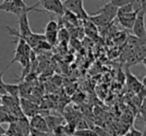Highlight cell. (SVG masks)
Wrapping results in <instances>:
<instances>
[{
	"mask_svg": "<svg viewBox=\"0 0 146 136\" xmlns=\"http://www.w3.org/2000/svg\"><path fill=\"white\" fill-rule=\"evenodd\" d=\"M62 16L64 17L67 22L71 23L72 25H78V19L79 18H78L74 13L71 12V11L67 10V9H64V12H63Z\"/></svg>",
	"mask_w": 146,
	"mask_h": 136,
	"instance_id": "cell-12",
	"label": "cell"
},
{
	"mask_svg": "<svg viewBox=\"0 0 146 136\" xmlns=\"http://www.w3.org/2000/svg\"><path fill=\"white\" fill-rule=\"evenodd\" d=\"M44 38L49 45H54L58 39V31H48L44 33Z\"/></svg>",
	"mask_w": 146,
	"mask_h": 136,
	"instance_id": "cell-13",
	"label": "cell"
},
{
	"mask_svg": "<svg viewBox=\"0 0 146 136\" xmlns=\"http://www.w3.org/2000/svg\"><path fill=\"white\" fill-rule=\"evenodd\" d=\"M45 121H46V124H47V126H48V129L50 133L56 126L62 124V119L56 117V116H47V117L45 118Z\"/></svg>",
	"mask_w": 146,
	"mask_h": 136,
	"instance_id": "cell-11",
	"label": "cell"
},
{
	"mask_svg": "<svg viewBox=\"0 0 146 136\" xmlns=\"http://www.w3.org/2000/svg\"><path fill=\"white\" fill-rule=\"evenodd\" d=\"M132 1H134V0H109V2L111 4H113L114 6H116L117 8L123 6V5L128 4V3L132 2Z\"/></svg>",
	"mask_w": 146,
	"mask_h": 136,
	"instance_id": "cell-17",
	"label": "cell"
},
{
	"mask_svg": "<svg viewBox=\"0 0 146 136\" xmlns=\"http://www.w3.org/2000/svg\"><path fill=\"white\" fill-rule=\"evenodd\" d=\"M39 4L42 5L44 12H53L59 16H62L64 12V7L61 0H40Z\"/></svg>",
	"mask_w": 146,
	"mask_h": 136,
	"instance_id": "cell-4",
	"label": "cell"
},
{
	"mask_svg": "<svg viewBox=\"0 0 146 136\" xmlns=\"http://www.w3.org/2000/svg\"><path fill=\"white\" fill-rule=\"evenodd\" d=\"M98 13H101V14L105 15L110 22H113V20L116 18V15H117V7L114 6L110 2H108L105 5H103L101 8L98 9L97 11H95L93 13H90V14H98Z\"/></svg>",
	"mask_w": 146,
	"mask_h": 136,
	"instance_id": "cell-6",
	"label": "cell"
},
{
	"mask_svg": "<svg viewBox=\"0 0 146 136\" xmlns=\"http://www.w3.org/2000/svg\"><path fill=\"white\" fill-rule=\"evenodd\" d=\"M4 88L6 94L10 96H13L15 98H19V94H20V86L18 84H9L4 83Z\"/></svg>",
	"mask_w": 146,
	"mask_h": 136,
	"instance_id": "cell-10",
	"label": "cell"
},
{
	"mask_svg": "<svg viewBox=\"0 0 146 136\" xmlns=\"http://www.w3.org/2000/svg\"><path fill=\"white\" fill-rule=\"evenodd\" d=\"M3 1H6V2H8V1H12V0H3Z\"/></svg>",
	"mask_w": 146,
	"mask_h": 136,
	"instance_id": "cell-23",
	"label": "cell"
},
{
	"mask_svg": "<svg viewBox=\"0 0 146 136\" xmlns=\"http://www.w3.org/2000/svg\"><path fill=\"white\" fill-rule=\"evenodd\" d=\"M73 136H98V133L92 129L83 128V129H77L76 131H74Z\"/></svg>",
	"mask_w": 146,
	"mask_h": 136,
	"instance_id": "cell-14",
	"label": "cell"
},
{
	"mask_svg": "<svg viewBox=\"0 0 146 136\" xmlns=\"http://www.w3.org/2000/svg\"><path fill=\"white\" fill-rule=\"evenodd\" d=\"M126 136H144V132H141L139 130L135 129V128H132L127 134Z\"/></svg>",
	"mask_w": 146,
	"mask_h": 136,
	"instance_id": "cell-20",
	"label": "cell"
},
{
	"mask_svg": "<svg viewBox=\"0 0 146 136\" xmlns=\"http://www.w3.org/2000/svg\"><path fill=\"white\" fill-rule=\"evenodd\" d=\"M140 8H141V7H138L137 9H135V10L132 11V12L119 14L116 16V18L118 19L119 23L123 27H125V28H127V29H132V26H133L134 21H135V18H136V15H137Z\"/></svg>",
	"mask_w": 146,
	"mask_h": 136,
	"instance_id": "cell-5",
	"label": "cell"
},
{
	"mask_svg": "<svg viewBox=\"0 0 146 136\" xmlns=\"http://www.w3.org/2000/svg\"><path fill=\"white\" fill-rule=\"evenodd\" d=\"M117 136H126V135H117Z\"/></svg>",
	"mask_w": 146,
	"mask_h": 136,
	"instance_id": "cell-24",
	"label": "cell"
},
{
	"mask_svg": "<svg viewBox=\"0 0 146 136\" xmlns=\"http://www.w3.org/2000/svg\"><path fill=\"white\" fill-rule=\"evenodd\" d=\"M29 126H30V128H34V129H37L39 131L48 132L49 133V129L46 124V121H45V118H43L40 114L32 115L30 122H29Z\"/></svg>",
	"mask_w": 146,
	"mask_h": 136,
	"instance_id": "cell-7",
	"label": "cell"
},
{
	"mask_svg": "<svg viewBox=\"0 0 146 136\" xmlns=\"http://www.w3.org/2000/svg\"><path fill=\"white\" fill-rule=\"evenodd\" d=\"M0 100H1V95H0Z\"/></svg>",
	"mask_w": 146,
	"mask_h": 136,
	"instance_id": "cell-25",
	"label": "cell"
},
{
	"mask_svg": "<svg viewBox=\"0 0 146 136\" xmlns=\"http://www.w3.org/2000/svg\"><path fill=\"white\" fill-rule=\"evenodd\" d=\"M48 136H73V135H71V134H67V133H62V134H59V135H56V134L50 133Z\"/></svg>",
	"mask_w": 146,
	"mask_h": 136,
	"instance_id": "cell-22",
	"label": "cell"
},
{
	"mask_svg": "<svg viewBox=\"0 0 146 136\" xmlns=\"http://www.w3.org/2000/svg\"><path fill=\"white\" fill-rule=\"evenodd\" d=\"M134 2H135V0L132 1V2L128 3V4H126V5H123V6H121V7H118L117 15L124 14V13H128V12H132V11L135 10V9H134ZM117 15H116V16H117Z\"/></svg>",
	"mask_w": 146,
	"mask_h": 136,
	"instance_id": "cell-15",
	"label": "cell"
},
{
	"mask_svg": "<svg viewBox=\"0 0 146 136\" xmlns=\"http://www.w3.org/2000/svg\"><path fill=\"white\" fill-rule=\"evenodd\" d=\"M145 10L142 8L139 9L137 15H136L135 21L132 26V31H133L134 36L139 40L145 41L146 38V30H145Z\"/></svg>",
	"mask_w": 146,
	"mask_h": 136,
	"instance_id": "cell-3",
	"label": "cell"
},
{
	"mask_svg": "<svg viewBox=\"0 0 146 136\" xmlns=\"http://www.w3.org/2000/svg\"><path fill=\"white\" fill-rule=\"evenodd\" d=\"M125 72H126V80H127V83H128V85H129V87H131L134 91L138 92V93L140 92V90H144V86L142 85L141 82L129 71L128 66H126Z\"/></svg>",
	"mask_w": 146,
	"mask_h": 136,
	"instance_id": "cell-8",
	"label": "cell"
},
{
	"mask_svg": "<svg viewBox=\"0 0 146 136\" xmlns=\"http://www.w3.org/2000/svg\"><path fill=\"white\" fill-rule=\"evenodd\" d=\"M88 20L91 23H93L95 26L98 27H105L108 26L110 24V21L108 20V18L105 15L101 14V13H98V14H90L88 16Z\"/></svg>",
	"mask_w": 146,
	"mask_h": 136,
	"instance_id": "cell-9",
	"label": "cell"
},
{
	"mask_svg": "<svg viewBox=\"0 0 146 136\" xmlns=\"http://www.w3.org/2000/svg\"><path fill=\"white\" fill-rule=\"evenodd\" d=\"M58 23L55 20H50L45 26V32L48 31H58Z\"/></svg>",
	"mask_w": 146,
	"mask_h": 136,
	"instance_id": "cell-16",
	"label": "cell"
},
{
	"mask_svg": "<svg viewBox=\"0 0 146 136\" xmlns=\"http://www.w3.org/2000/svg\"><path fill=\"white\" fill-rule=\"evenodd\" d=\"M137 1L139 2V6L143 10H146V0H137Z\"/></svg>",
	"mask_w": 146,
	"mask_h": 136,
	"instance_id": "cell-21",
	"label": "cell"
},
{
	"mask_svg": "<svg viewBox=\"0 0 146 136\" xmlns=\"http://www.w3.org/2000/svg\"><path fill=\"white\" fill-rule=\"evenodd\" d=\"M50 133L48 132H43V131H39L37 129H34V128H30L29 129V135L30 136H48Z\"/></svg>",
	"mask_w": 146,
	"mask_h": 136,
	"instance_id": "cell-18",
	"label": "cell"
},
{
	"mask_svg": "<svg viewBox=\"0 0 146 136\" xmlns=\"http://www.w3.org/2000/svg\"><path fill=\"white\" fill-rule=\"evenodd\" d=\"M39 2H37L36 4L32 5V6H27L26 8H21V7H18L17 5H15L12 1H3L1 4H0V11H5V12L8 13H12V14H15L17 16L23 14V13H29L31 11H35V12H44L43 10H40L38 9Z\"/></svg>",
	"mask_w": 146,
	"mask_h": 136,
	"instance_id": "cell-1",
	"label": "cell"
},
{
	"mask_svg": "<svg viewBox=\"0 0 146 136\" xmlns=\"http://www.w3.org/2000/svg\"><path fill=\"white\" fill-rule=\"evenodd\" d=\"M62 3L64 9H67L74 13L79 19H82V20L88 19L89 14L86 12L83 7V0H65Z\"/></svg>",
	"mask_w": 146,
	"mask_h": 136,
	"instance_id": "cell-2",
	"label": "cell"
},
{
	"mask_svg": "<svg viewBox=\"0 0 146 136\" xmlns=\"http://www.w3.org/2000/svg\"><path fill=\"white\" fill-rule=\"evenodd\" d=\"M3 73L4 71H0V95H5L6 94V91H5V88H4V81H3Z\"/></svg>",
	"mask_w": 146,
	"mask_h": 136,
	"instance_id": "cell-19",
	"label": "cell"
}]
</instances>
